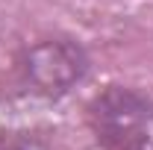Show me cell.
<instances>
[{"label":"cell","instance_id":"obj_2","mask_svg":"<svg viewBox=\"0 0 153 150\" xmlns=\"http://www.w3.org/2000/svg\"><path fill=\"white\" fill-rule=\"evenodd\" d=\"M88 59L71 38H41L21 56V74L36 94L59 97L68 94L85 76Z\"/></svg>","mask_w":153,"mask_h":150},{"label":"cell","instance_id":"obj_3","mask_svg":"<svg viewBox=\"0 0 153 150\" xmlns=\"http://www.w3.org/2000/svg\"><path fill=\"white\" fill-rule=\"evenodd\" d=\"M0 150H53V144H47L41 138H33V135H18V138L3 141Z\"/></svg>","mask_w":153,"mask_h":150},{"label":"cell","instance_id":"obj_1","mask_svg":"<svg viewBox=\"0 0 153 150\" xmlns=\"http://www.w3.org/2000/svg\"><path fill=\"white\" fill-rule=\"evenodd\" d=\"M88 127L103 150H153V100L127 85H109L91 97Z\"/></svg>","mask_w":153,"mask_h":150}]
</instances>
